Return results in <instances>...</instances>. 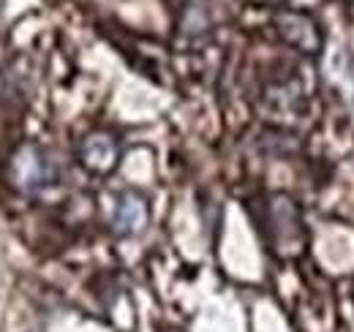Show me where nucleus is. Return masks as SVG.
<instances>
[{
	"label": "nucleus",
	"mask_w": 354,
	"mask_h": 332,
	"mask_svg": "<svg viewBox=\"0 0 354 332\" xmlns=\"http://www.w3.org/2000/svg\"><path fill=\"white\" fill-rule=\"evenodd\" d=\"M278 25H281V33L295 44L297 49L313 55L319 46H322V36H319V28L313 25V19L306 14H278Z\"/></svg>",
	"instance_id": "nucleus-1"
}]
</instances>
